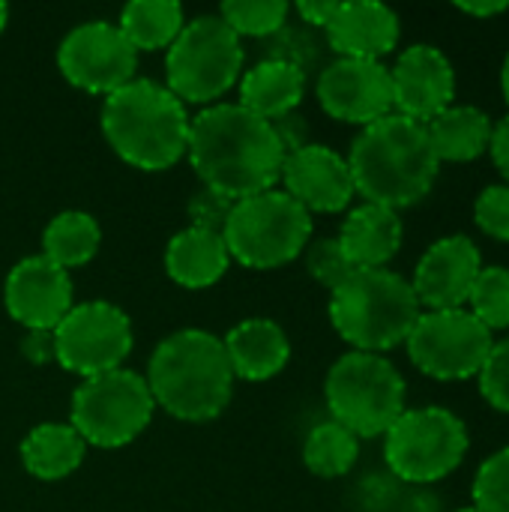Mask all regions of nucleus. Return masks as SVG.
I'll return each instance as SVG.
<instances>
[{
  "instance_id": "obj_1",
  "label": "nucleus",
  "mask_w": 509,
  "mask_h": 512,
  "mask_svg": "<svg viewBox=\"0 0 509 512\" xmlns=\"http://www.w3.org/2000/svg\"><path fill=\"white\" fill-rule=\"evenodd\" d=\"M186 159L204 189L243 201L279 186L285 150L273 123L237 102H216L192 117Z\"/></svg>"
},
{
  "instance_id": "obj_2",
  "label": "nucleus",
  "mask_w": 509,
  "mask_h": 512,
  "mask_svg": "<svg viewBox=\"0 0 509 512\" xmlns=\"http://www.w3.org/2000/svg\"><path fill=\"white\" fill-rule=\"evenodd\" d=\"M345 159L357 195L396 213L420 204L441 171L426 126L396 111L363 126Z\"/></svg>"
},
{
  "instance_id": "obj_3",
  "label": "nucleus",
  "mask_w": 509,
  "mask_h": 512,
  "mask_svg": "<svg viewBox=\"0 0 509 512\" xmlns=\"http://www.w3.org/2000/svg\"><path fill=\"white\" fill-rule=\"evenodd\" d=\"M147 387L156 408L183 423L216 420L234 396V372L216 333L186 327L165 336L150 357Z\"/></svg>"
},
{
  "instance_id": "obj_4",
  "label": "nucleus",
  "mask_w": 509,
  "mask_h": 512,
  "mask_svg": "<svg viewBox=\"0 0 509 512\" xmlns=\"http://www.w3.org/2000/svg\"><path fill=\"white\" fill-rule=\"evenodd\" d=\"M99 126L126 165L156 174L186 159L192 117L165 84L135 78L102 99Z\"/></svg>"
},
{
  "instance_id": "obj_5",
  "label": "nucleus",
  "mask_w": 509,
  "mask_h": 512,
  "mask_svg": "<svg viewBox=\"0 0 509 512\" xmlns=\"http://www.w3.org/2000/svg\"><path fill=\"white\" fill-rule=\"evenodd\" d=\"M330 324L354 348L366 354H384L411 336L420 303L411 279L381 267L354 270L336 291H330Z\"/></svg>"
},
{
  "instance_id": "obj_6",
  "label": "nucleus",
  "mask_w": 509,
  "mask_h": 512,
  "mask_svg": "<svg viewBox=\"0 0 509 512\" xmlns=\"http://www.w3.org/2000/svg\"><path fill=\"white\" fill-rule=\"evenodd\" d=\"M243 63V39L219 15H198L165 54V87L183 105L207 108L240 84Z\"/></svg>"
},
{
  "instance_id": "obj_7",
  "label": "nucleus",
  "mask_w": 509,
  "mask_h": 512,
  "mask_svg": "<svg viewBox=\"0 0 509 512\" xmlns=\"http://www.w3.org/2000/svg\"><path fill=\"white\" fill-rule=\"evenodd\" d=\"M405 378L384 354L348 351L324 381L330 420L357 438H381L408 411Z\"/></svg>"
},
{
  "instance_id": "obj_8",
  "label": "nucleus",
  "mask_w": 509,
  "mask_h": 512,
  "mask_svg": "<svg viewBox=\"0 0 509 512\" xmlns=\"http://www.w3.org/2000/svg\"><path fill=\"white\" fill-rule=\"evenodd\" d=\"M312 216L282 189L234 201L222 240L231 261L249 270H279L297 261L312 240Z\"/></svg>"
},
{
  "instance_id": "obj_9",
  "label": "nucleus",
  "mask_w": 509,
  "mask_h": 512,
  "mask_svg": "<svg viewBox=\"0 0 509 512\" xmlns=\"http://www.w3.org/2000/svg\"><path fill=\"white\" fill-rule=\"evenodd\" d=\"M156 414L147 378L132 369H114L87 378L72 393L69 426L87 447L120 450L141 438Z\"/></svg>"
},
{
  "instance_id": "obj_10",
  "label": "nucleus",
  "mask_w": 509,
  "mask_h": 512,
  "mask_svg": "<svg viewBox=\"0 0 509 512\" xmlns=\"http://www.w3.org/2000/svg\"><path fill=\"white\" fill-rule=\"evenodd\" d=\"M468 453L465 423L441 408H408L384 435L387 468L414 486H429L450 477Z\"/></svg>"
},
{
  "instance_id": "obj_11",
  "label": "nucleus",
  "mask_w": 509,
  "mask_h": 512,
  "mask_svg": "<svg viewBox=\"0 0 509 512\" xmlns=\"http://www.w3.org/2000/svg\"><path fill=\"white\" fill-rule=\"evenodd\" d=\"M135 333L129 315L108 300L75 303L54 327V363L81 381L123 369Z\"/></svg>"
},
{
  "instance_id": "obj_12",
  "label": "nucleus",
  "mask_w": 509,
  "mask_h": 512,
  "mask_svg": "<svg viewBox=\"0 0 509 512\" xmlns=\"http://www.w3.org/2000/svg\"><path fill=\"white\" fill-rule=\"evenodd\" d=\"M492 345L495 336L468 309L420 312L405 339L411 363L435 381L477 378Z\"/></svg>"
},
{
  "instance_id": "obj_13",
  "label": "nucleus",
  "mask_w": 509,
  "mask_h": 512,
  "mask_svg": "<svg viewBox=\"0 0 509 512\" xmlns=\"http://www.w3.org/2000/svg\"><path fill=\"white\" fill-rule=\"evenodd\" d=\"M57 69L72 87L105 99L135 81L138 51L117 24L87 21L63 36L57 48Z\"/></svg>"
},
{
  "instance_id": "obj_14",
  "label": "nucleus",
  "mask_w": 509,
  "mask_h": 512,
  "mask_svg": "<svg viewBox=\"0 0 509 512\" xmlns=\"http://www.w3.org/2000/svg\"><path fill=\"white\" fill-rule=\"evenodd\" d=\"M315 93L333 120L351 126H372L375 120L393 114L390 69L381 60L336 57L321 69Z\"/></svg>"
},
{
  "instance_id": "obj_15",
  "label": "nucleus",
  "mask_w": 509,
  "mask_h": 512,
  "mask_svg": "<svg viewBox=\"0 0 509 512\" xmlns=\"http://www.w3.org/2000/svg\"><path fill=\"white\" fill-rule=\"evenodd\" d=\"M3 306L24 330H48L69 315L75 306L72 276L42 255L21 258L3 282Z\"/></svg>"
},
{
  "instance_id": "obj_16",
  "label": "nucleus",
  "mask_w": 509,
  "mask_h": 512,
  "mask_svg": "<svg viewBox=\"0 0 509 512\" xmlns=\"http://www.w3.org/2000/svg\"><path fill=\"white\" fill-rule=\"evenodd\" d=\"M390 87L393 111L426 126L453 105L456 69L441 48L417 42L399 54L396 66L390 69Z\"/></svg>"
},
{
  "instance_id": "obj_17",
  "label": "nucleus",
  "mask_w": 509,
  "mask_h": 512,
  "mask_svg": "<svg viewBox=\"0 0 509 512\" xmlns=\"http://www.w3.org/2000/svg\"><path fill=\"white\" fill-rule=\"evenodd\" d=\"M483 270V255L468 234H447L435 240L417 261L411 288L420 309H465L471 288Z\"/></svg>"
},
{
  "instance_id": "obj_18",
  "label": "nucleus",
  "mask_w": 509,
  "mask_h": 512,
  "mask_svg": "<svg viewBox=\"0 0 509 512\" xmlns=\"http://www.w3.org/2000/svg\"><path fill=\"white\" fill-rule=\"evenodd\" d=\"M282 192H288L309 216L342 213L357 195L348 159L327 144H306L285 156Z\"/></svg>"
},
{
  "instance_id": "obj_19",
  "label": "nucleus",
  "mask_w": 509,
  "mask_h": 512,
  "mask_svg": "<svg viewBox=\"0 0 509 512\" xmlns=\"http://www.w3.org/2000/svg\"><path fill=\"white\" fill-rule=\"evenodd\" d=\"M324 33L327 45L339 57L381 60L390 51H396L402 21L387 3L378 0H339V9Z\"/></svg>"
},
{
  "instance_id": "obj_20",
  "label": "nucleus",
  "mask_w": 509,
  "mask_h": 512,
  "mask_svg": "<svg viewBox=\"0 0 509 512\" xmlns=\"http://www.w3.org/2000/svg\"><path fill=\"white\" fill-rule=\"evenodd\" d=\"M336 240L354 270H381L399 255L405 225L396 210L363 201L360 207L348 210Z\"/></svg>"
},
{
  "instance_id": "obj_21",
  "label": "nucleus",
  "mask_w": 509,
  "mask_h": 512,
  "mask_svg": "<svg viewBox=\"0 0 509 512\" xmlns=\"http://www.w3.org/2000/svg\"><path fill=\"white\" fill-rule=\"evenodd\" d=\"M231 372L237 381L261 384L276 378L291 360L285 330L270 318H246L222 336Z\"/></svg>"
},
{
  "instance_id": "obj_22",
  "label": "nucleus",
  "mask_w": 509,
  "mask_h": 512,
  "mask_svg": "<svg viewBox=\"0 0 509 512\" xmlns=\"http://www.w3.org/2000/svg\"><path fill=\"white\" fill-rule=\"evenodd\" d=\"M237 105L252 111L255 117L273 123L300 108L306 96V69L285 57L261 60L258 66L246 69L237 84Z\"/></svg>"
},
{
  "instance_id": "obj_23",
  "label": "nucleus",
  "mask_w": 509,
  "mask_h": 512,
  "mask_svg": "<svg viewBox=\"0 0 509 512\" xmlns=\"http://www.w3.org/2000/svg\"><path fill=\"white\" fill-rule=\"evenodd\" d=\"M231 267L228 246L219 231L207 228H183L165 246V273L174 285L189 291L213 288Z\"/></svg>"
},
{
  "instance_id": "obj_24",
  "label": "nucleus",
  "mask_w": 509,
  "mask_h": 512,
  "mask_svg": "<svg viewBox=\"0 0 509 512\" xmlns=\"http://www.w3.org/2000/svg\"><path fill=\"white\" fill-rule=\"evenodd\" d=\"M18 453L24 471L33 480L57 483L81 468L87 444L69 423H39L27 432Z\"/></svg>"
},
{
  "instance_id": "obj_25",
  "label": "nucleus",
  "mask_w": 509,
  "mask_h": 512,
  "mask_svg": "<svg viewBox=\"0 0 509 512\" xmlns=\"http://www.w3.org/2000/svg\"><path fill=\"white\" fill-rule=\"evenodd\" d=\"M492 117L477 105H450L426 123L438 162H471L489 150Z\"/></svg>"
},
{
  "instance_id": "obj_26",
  "label": "nucleus",
  "mask_w": 509,
  "mask_h": 512,
  "mask_svg": "<svg viewBox=\"0 0 509 512\" xmlns=\"http://www.w3.org/2000/svg\"><path fill=\"white\" fill-rule=\"evenodd\" d=\"M99 246H102L99 222L84 210H63L45 225L39 255L69 273L90 264L99 255Z\"/></svg>"
},
{
  "instance_id": "obj_27",
  "label": "nucleus",
  "mask_w": 509,
  "mask_h": 512,
  "mask_svg": "<svg viewBox=\"0 0 509 512\" xmlns=\"http://www.w3.org/2000/svg\"><path fill=\"white\" fill-rule=\"evenodd\" d=\"M117 27L138 54L159 51L174 45V39L186 27V12L174 0H132L123 6Z\"/></svg>"
},
{
  "instance_id": "obj_28",
  "label": "nucleus",
  "mask_w": 509,
  "mask_h": 512,
  "mask_svg": "<svg viewBox=\"0 0 509 512\" xmlns=\"http://www.w3.org/2000/svg\"><path fill=\"white\" fill-rule=\"evenodd\" d=\"M357 456H360V438L333 420L312 426L303 441V465L309 474L321 480L345 477L357 465Z\"/></svg>"
},
{
  "instance_id": "obj_29",
  "label": "nucleus",
  "mask_w": 509,
  "mask_h": 512,
  "mask_svg": "<svg viewBox=\"0 0 509 512\" xmlns=\"http://www.w3.org/2000/svg\"><path fill=\"white\" fill-rule=\"evenodd\" d=\"M291 6L285 0H225L219 6V18L243 39V36H273L288 24Z\"/></svg>"
},
{
  "instance_id": "obj_30",
  "label": "nucleus",
  "mask_w": 509,
  "mask_h": 512,
  "mask_svg": "<svg viewBox=\"0 0 509 512\" xmlns=\"http://www.w3.org/2000/svg\"><path fill=\"white\" fill-rule=\"evenodd\" d=\"M468 312L489 330H509V270L507 267H483L471 297Z\"/></svg>"
},
{
  "instance_id": "obj_31",
  "label": "nucleus",
  "mask_w": 509,
  "mask_h": 512,
  "mask_svg": "<svg viewBox=\"0 0 509 512\" xmlns=\"http://www.w3.org/2000/svg\"><path fill=\"white\" fill-rule=\"evenodd\" d=\"M471 498L480 512H509V447L492 453L477 477H474V489Z\"/></svg>"
},
{
  "instance_id": "obj_32",
  "label": "nucleus",
  "mask_w": 509,
  "mask_h": 512,
  "mask_svg": "<svg viewBox=\"0 0 509 512\" xmlns=\"http://www.w3.org/2000/svg\"><path fill=\"white\" fill-rule=\"evenodd\" d=\"M303 261H306V270L309 276L324 285L327 291H336L351 273L354 267L348 264L342 246L336 237H318V240H309L306 252H303Z\"/></svg>"
},
{
  "instance_id": "obj_33",
  "label": "nucleus",
  "mask_w": 509,
  "mask_h": 512,
  "mask_svg": "<svg viewBox=\"0 0 509 512\" xmlns=\"http://www.w3.org/2000/svg\"><path fill=\"white\" fill-rule=\"evenodd\" d=\"M480 381V393L483 399L501 411V414H509V336L498 339L477 375Z\"/></svg>"
},
{
  "instance_id": "obj_34",
  "label": "nucleus",
  "mask_w": 509,
  "mask_h": 512,
  "mask_svg": "<svg viewBox=\"0 0 509 512\" xmlns=\"http://www.w3.org/2000/svg\"><path fill=\"white\" fill-rule=\"evenodd\" d=\"M474 222L492 240L509 243V186H486L474 201Z\"/></svg>"
},
{
  "instance_id": "obj_35",
  "label": "nucleus",
  "mask_w": 509,
  "mask_h": 512,
  "mask_svg": "<svg viewBox=\"0 0 509 512\" xmlns=\"http://www.w3.org/2000/svg\"><path fill=\"white\" fill-rule=\"evenodd\" d=\"M234 201L210 192V189H198L192 198H189V216H192V225L195 228H207V231H219L222 234V225L231 213Z\"/></svg>"
},
{
  "instance_id": "obj_36",
  "label": "nucleus",
  "mask_w": 509,
  "mask_h": 512,
  "mask_svg": "<svg viewBox=\"0 0 509 512\" xmlns=\"http://www.w3.org/2000/svg\"><path fill=\"white\" fill-rule=\"evenodd\" d=\"M273 129H276V138H279L285 156L300 150V147H306V144H312L309 141V123H306V117L300 111H291V114L273 120Z\"/></svg>"
},
{
  "instance_id": "obj_37",
  "label": "nucleus",
  "mask_w": 509,
  "mask_h": 512,
  "mask_svg": "<svg viewBox=\"0 0 509 512\" xmlns=\"http://www.w3.org/2000/svg\"><path fill=\"white\" fill-rule=\"evenodd\" d=\"M21 354L33 366L54 363V333H48V330H27L24 339H21Z\"/></svg>"
},
{
  "instance_id": "obj_38",
  "label": "nucleus",
  "mask_w": 509,
  "mask_h": 512,
  "mask_svg": "<svg viewBox=\"0 0 509 512\" xmlns=\"http://www.w3.org/2000/svg\"><path fill=\"white\" fill-rule=\"evenodd\" d=\"M294 9H297V15L303 18V24L327 30V24L333 21V15H336V9H339V0H300Z\"/></svg>"
},
{
  "instance_id": "obj_39",
  "label": "nucleus",
  "mask_w": 509,
  "mask_h": 512,
  "mask_svg": "<svg viewBox=\"0 0 509 512\" xmlns=\"http://www.w3.org/2000/svg\"><path fill=\"white\" fill-rule=\"evenodd\" d=\"M489 153H492V162H495V168L501 171V177L507 180V186H509V114L507 117H501V120L492 126Z\"/></svg>"
},
{
  "instance_id": "obj_40",
  "label": "nucleus",
  "mask_w": 509,
  "mask_h": 512,
  "mask_svg": "<svg viewBox=\"0 0 509 512\" xmlns=\"http://www.w3.org/2000/svg\"><path fill=\"white\" fill-rule=\"evenodd\" d=\"M507 0H489V3H459V12L471 15V18H492V15H501L507 12Z\"/></svg>"
},
{
  "instance_id": "obj_41",
  "label": "nucleus",
  "mask_w": 509,
  "mask_h": 512,
  "mask_svg": "<svg viewBox=\"0 0 509 512\" xmlns=\"http://www.w3.org/2000/svg\"><path fill=\"white\" fill-rule=\"evenodd\" d=\"M501 90H504V99H507L509 105V54L507 60H504V69H501Z\"/></svg>"
},
{
  "instance_id": "obj_42",
  "label": "nucleus",
  "mask_w": 509,
  "mask_h": 512,
  "mask_svg": "<svg viewBox=\"0 0 509 512\" xmlns=\"http://www.w3.org/2000/svg\"><path fill=\"white\" fill-rule=\"evenodd\" d=\"M6 24H9V6L0 0V33L6 30Z\"/></svg>"
},
{
  "instance_id": "obj_43",
  "label": "nucleus",
  "mask_w": 509,
  "mask_h": 512,
  "mask_svg": "<svg viewBox=\"0 0 509 512\" xmlns=\"http://www.w3.org/2000/svg\"><path fill=\"white\" fill-rule=\"evenodd\" d=\"M456 512H480L477 507H462V510H456Z\"/></svg>"
}]
</instances>
